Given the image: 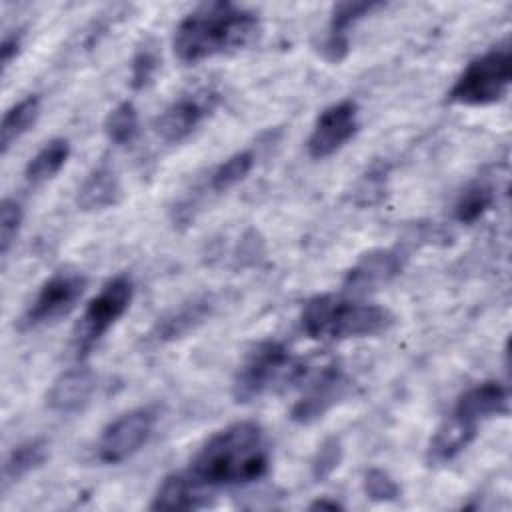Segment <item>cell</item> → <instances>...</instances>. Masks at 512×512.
<instances>
[{"label": "cell", "instance_id": "ac0fdd59", "mask_svg": "<svg viewBox=\"0 0 512 512\" xmlns=\"http://www.w3.org/2000/svg\"><path fill=\"white\" fill-rule=\"evenodd\" d=\"M206 488H202L188 472L168 474L152 496V510H196L208 506Z\"/></svg>", "mask_w": 512, "mask_h": 512}, {"label": "cell", "instance_id": "5b68a950", "mask_svg": "<svg viewBox=\"0 0 512 512\" xmlns=\"http://www.w3.org/2000/svg\"><path fill=\"white\" fill-rule=\"evenodd\" d=\"M512 84V50L508 40L468 62L446 94L450 104L490 106L500 102Z\"/></svg>", "mask_w": 512, "mask_h": 512}, {"label": "cell", "instance_id": "603a6c76", "mask_svg": "<svg viewBox=\"0 0 512 512\" xmlns=\"http://www.w3.org/2000/svg\"><path fill=\"white\" fill-rule=\"evenodd\" d=\"M254 162H256V156L252 150H240V152L228 156L224 162H220L210 172L206 190H210L214 194L228 192L230 188L240 184L250 174V170L254 168Z\"/></svg>", "mask_w": 512, "mask_h": 512}, {"label": "cell", "instance_id": "4316f807", "mask_svg": "<svg viewBox=\"0 0 512 512\" xmlns=\"http://www.w3.org/2000/svg\"><path fill=\"white\" fill-rule=\"evenodd\" d=\"M160 70V52L152 40H144L130 60V86L132 90H144L152 84Z\"/></svg>", "mask_w": 512, "mask_h": 512}, {"label": "cell", "instance_id": "ffe728a7", "mask_svg": "<svg viewBox=\"0 0 512 512\" xmlns=\"http://www.w3.org/2000/svg\"><path fill=\"white\" fill-rule=\"evenodd\" d=\"M48 458V440L46 438H30L14 446L2 466V480L4 486H10L30 472L38 470Z\"/></svg>", "mask_w": 512, "mask_h": 512}, {"label": "cell", "instance_id": "f1b7e54d", "mask_svg": "<svg viewBox=\"0 0 512 512\" xmlns=\"http://www.w3.org/2000/svg\"><path fill=\"white\" fill-rule=\"evenodd\" d=\"M24 220V210L18 200L4 198L0 204V254L6 256L14 244Z\"/></svg>", "mask_w": 512, "mask_h": 512}, {"label": "cell", "instance_id": "5bb4252c", "mask_svg": "<svg viewBox=\"0 0 512 512\" xmlns=\"http://www.w3.org/2000/svg\"><path fill=\"white\" fill-rule=\"evenodd\" d=\"M402 272V258L390 248L370 250L360 256V260L346 272L344 290L352 296H362L366 292L386 286Z\"/></svg>", "mask_w": 512, "mask_h": 512}, {"label": "cell", "instance_id": "9c48e42d", "mask_svg": "<svg viewBox=\"0 0 512 512\" xmlns=\"http://www.w3.org/2000/svg\"><path fill=\"white\" fill-rule=\"evenodd\" d=\"M352 392L350 376L336 364L324 366L306 386L304 394L294 402L290 418L296 424H312L324 418L332 408L346 400Z\"/></svg>", "mask_w": 512, "mask_h": 512}, {"label": "cell", "instance_id": "e0dca14e", "mask_svg": "<svg viewBox=\"0 0 512 512\" xmlns=\"http://www.w3.org/2000/svg\"><path fill=\"white\" fill-rule=\"evenodd\" d=\"M508 408H510L508 388L502 382L486 380L462 392L452 412L478 424L480 420L508 414Z\"/></svg>", "mask_w": 512, "mask_h": 512}, {"label": "cell", "instance_id": "1f68e13d", "mask_svg": "<svg viewBox=\"0 0 512 512\" xmlns=\"http://www.w3.org/2000/svg\"><path fill=\"white\" fill-rule=\"evenodd\" d=\"M344 506L336 500H330V498H320L316 502L310 504V510H342Z\"/></svg>", "mask_w": 512, "mask_h": 512}, {"label": "cell", "instance_id": "9a60e30c", "mask_svg": "<svg viewBox=\"0 0 512 512\" xmlns=\"http://www.w3.org/2000/svg\"><path fill=\"white\" fill-rule=\"evenodd\" d=\"M96 392V374L88 368H72L60 374L46 398V404L56 414L82 412Z\"/></svg>", "mask_w": 512, "mask_h": 512}, {"label": "cell", "instance_id": "30bf717a", "mask_svg": "<svg viewBox=\"0 0 512 512\" xmlns=\"http://www.w3.org/2000/svg\"><path fill=\"white\" fill-rule=\"evenodd\" d=\"M358 104L354 100H340L326 106L306 140L308 156L314 160H324L344 148L358 132Z\"/></svg>", "mask_w": 512, "mask_h": 512}, {"label": "cell", "instance_id": "277c9868", "mask_svg": "<svg viewBox=\"0 0 512 512\" xmlns=\"http://www.w3.org/2000/svg\"><path fill=\"white\" fill-rule=\"evenodd\" d=\"M306 374V366L296 360L278 340H264L244 358L232 380V398L248 404L274 386L296 382Z\"/></svg>", "mask_w": 512, "mask_h": 512}, {"label": "cell", "instance_id": "ba28073f", "mask_svg": "<svg viewBox=\"0 0 512 512\" xmlns=\"http://www.w3.org/2000/svg\"><path fill=\"white\" fill-rule=\"evenodd\" d=\"M156 412L152 408H134L114 422H110L98 440L96 452L104 464H120L132 458L150 440L156 426Z\"/></svg>", "mask_w": 512, "mask_h": 512}, {"label": "cell", "instance_id": "f546056e", "mask_svg": "<svg viewBox=\"0 0 512 512\" xmlns=\"http://www.w3.org/2000/svg\"><path fill=\"white\" fill-rule=\"evenodd\" d=\"M364 492L374 502H394L400 498L398 482L382 468H370L362 480Z\"/></svg>", "mask_w": 512, "mask_h": 512}, {"label": "cell", "instance_id": "d4e9b609", "mask_svg": "<svg viewBox=\"0 0 512 512\" xmlns=\"http://www.w3.org/2000/svg\"><path fill=\"white\" fill-rule=\"evenodd\" d=\"M388 174H390V164L384 160H374L366 172L358 178L354 190H352V200L356 206H374L382 202L386 194V184H388Z\"/></svg>", "mask_w": 512, "mask_h": 512}, {"label": "cell", "instance_id": "2e32d148", "mask_svg": "<svg viewBox=\"0 0 512 512\" xmlns=\"http://www.w3.org/2000/svg\"><path fill=\"white\" fill-rule=\"evenodd\" d=\"M478 424L458 414H450L432 434L426 448V462L430 466L446 464L464 452L476 438Z\"/></svg>", "mask_w": 512, "mask_h": 512}, {"label": "cell", "instance_id": "83f0119b", "mask_svg": "<svg viewBox=\"0 0 512 512\" xmlns=\"http://www.w3.org/2000/svg\"><path fill=\"white\" fill-rule=\"evenodd\" d=\"M342 458H344L342 440L338 436L324 438L310 460V474L314 482H324L326 478H330L338 470Z\"/></svg>", "mask_w": 512, "mask_h": 512}, {"label": "cell", "instance_id": "4fadbf2b", "mask_svg": "<svg viewBox=\"0 0 512 512\" xmlns=\"http://www.w3.org/2000/svg\"><path fill=\"white\" fill-rule=\"evenodd\" d=\"M384 4L378 0H346L338 2L332 8L330 22L326 28V36L320 44V54L324 60L338 64L350 52V28L372 14L374 10L382 8Z\"/></svg>", "mask_w": 512, "mask_h": 512}, {"label": "cell", "instance_id": "52a82bcc", "mask_svg": "<svg viewBox=\"0 0 512 512\" xmlns=\"http://www.w3.org/2000/svg\"><path fill=\"white\" fill-rule=\"evenodd\" d=\"M88 278L74 270L52 274L18 320L20 330H32L66 316L86 290Z\"/></svg>", "mask_w": 512, "mask_h": 512}, {"label": "cell", "instance_id": "d6986e66", "mask_svg": "<svg viewBox=\"0 0 512 512\" xmlns=\"http://www.w3.org/2000/svg\"><path fill=\"white\" fill-rule=\"evenodd\" d=\"M122 198V186L114 168L106 162L98 164L80 184L76 204L84 212L112 208Z\"/></svg>", "mask_w": 512, "mask_h": 512}, {"label": "cell", "instance_id": "cb8c5ba5", "mask_svg": "<svg viewBox=\"0 0 512 512\" xmlns=\"http://www.w3.org/2000/svg\"><path fill=\"white\" fill-rule=\"evenodd\" d=\"M494 204V190L486 182H472L468 184L456 204H454V218L460 224H474L480 220Z\"/></svg>", "mask_w": 512, "mask_h": 512}, {"label": "cell", "instance_id": "7402d4cb", "mask_svg": "<svg viewBox=\"0 0 512 512\" xmlns=\"http://www.w3.org/2000/svg\"><path fill=\"white\" fill-rule=\"evenodd\" d=\"M38 116H40V96L38 94H30V96L22 98L4 114L2 126H0L2 154H6L10 150V146L16 140H20L36 124Z\"/></svg>", "mask_w": 512, "mask_h": 512}, {"label": "cell", "instance_id": "4dcf8cb0", "mask_svg": "<svg viewBox=\"0 0 512 512\" xmlns=\"http://www.w3.org/2000/svg\"><path fill=\"white\" fill-rule=\"evenodd\" d=\"M22 38H24V30H8L2 36V46H0V58H2V68L6 70L12 60L18 56L20 48H22Z\"/></svg>", "mask_w": 512, "mask_h": 512}, {"label": "cell", "instance_id": "3957f363", "mask_svg": "<svg viewBox=\"0 0 512 512\" xmlns=\"http://www.w3.org/2000/svg\"><path fill=\"white\" fill-rule=\"evenodd\" d=\"M394 314L378 304L336 294L312 296L300 314V326L312 340H348L388 332Z\"/></svg>", "mask_w": 512, "mask_h": 512}, {"label": "cell", "instance_id": "7a4b0ae2", "mask_svg": "<svg viewBox=\"0 0 512 512\" xmlns=\"http://www.w3.org/2000/svg\"><path fill=\"white\" fill-rule=\"evenodd\" d=\"M260 34V18L234 2H208L186 14L172 38L174 54L184 64H196L252 44Z\"/></svg>", "mask_w": 512, "mask_h": 512}, {"label": "cell", "instance_id": "6da1fadb", "mask_svg": "<svg viewBox=\"0 0 512 512\" xmlns=\"http://www.w3.org/2000/svg\"><path fill=\"white\" fill-rule=\"evenodd\" d=\"M270 468L266 432L252 420H240L212 434L190 462L188 474L202 488L240 486L262 478Z\"/></svg>", "mask_w": 512, "mask_h": 512}, {"label": "cell", "instance_id": "7c38bea8", "mask_svg": "<svg viewBox=\"0 0 512 512\" xmlns=\"http://www.w3.org/2000/svg\"><path fill=\"white\" fill-rule=\"evenodd\" d=\"M216 308L218 298L212 292L196 294L164 312L148 332V340L152 344H168L180 340L198 330L208 318H212Z\"/></svg>", "mask_w": 512, "mask_h": 512}, {"label": "cell", "instance_id": "44dd1931", "mask_svg": "<svg viewBox=\"0 0 512 512\" xmlns=\"http://www.w3.org/2000/svg\"><path fill=\"white\" fill-rule=\"evenodd\" d=\"M70 156V142L66 138H52L46 142L26 164L24 178L32 186H40L52 180L66 164Z\"/></svg>", "mask_w": 512, "mask_h": 512}, {"label": "cell", "instance_id": "8fae6325", "mask_svg": "<svg viewBox=\"0 0 512 512\" xmlns=\"http://www.w3.org/2000/svg\"><path fill=\"white\" fill-rule=\"evenodd\" d=\"M216 104L218 92L208 88L184 94L160 112L154 122L156 134L168 144H178L200 126V122L216 108Z\"/></svg>", "mask_w": 512, "mask_h": 512}, {"label": "cell", "instance_id": "8992f818", "mask_svg": "<svg viewBox=\"0 0 512 512\" xmlns=\"http://www.w3.org/2000/svg\"><path fill=\"white\" fill-rule=\"evenodd\" d=\"M134 296V284L128 274H118L108 280L102 290L88 302L76 330L74 352L84 358L102 336L124 316Z\"/></svg>", "mask_w": 512, "mask_h": 512}, {"label": "cell", "instance_id": "484cf974", "mask_svg": "<svg viewBox=\"0 0 512 512\" xmlns=\"http://www.w3.org/2000/svg\"><path fill=\"white\" fill-rule=\"evenodd\" d=\"M104 132L108 140L116 146L132 144L138 136V112L132 102H120L116 104L106 120H104Z\"/></svg>", "mask_w": 512, "mask_h": 512}]
</instances>
